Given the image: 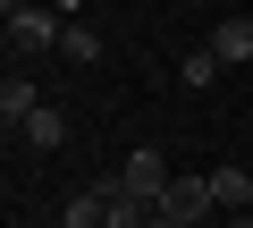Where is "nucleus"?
Listing matches in <instances>:
<instances>
[{"label": "nucleus", "instance_id": "f257e3e1", "mask_svg": "<svg viewBox=\"0 0 253 228\" xmlns=\"http://www.w3.org/2000/svg\"><path fill=\"white\" fill-rule=\"evenodd\" d=\"M0 34H9V51H59L68 17L59 9H34V0H9V9H0Z\"/></svg>", "mask_w": 253, "mask_h": 228}, {"label": "nucleus", "instance_id": "f03ea898", "mask_svg": "<svg viewBox=\"0 0 253 228\" xmlns=\"http://www.w3.org/2000/svg\"><path fill=\"white\" fill-rule=\"evenodd\" d=\"M169 186H177V178H169V161H161L152 144L118 161V194H135V203H152V211H161V203H169Z\"/></svg>", "mask_w": 253, "mask_h": 228}, {"label": "nucleus", "instance_id": "7ed1b4c3", "mask_svg": "<svg viewBox=\"0 0 253 228\" xmlns=\"http://www.w3.org/2000/svg\"><path fill=\"white\" fill-rule=\"evenodd\" d=\"M219 203H211V178H177L169 186V203H161V220H177V228H203Z\"/></svg>", "mask_w": 253, "mask_h": 228}, {"label": "nucleus", "instance_id": "20e7f679", "mask_svg": "<svg viewBox=\"0 0 253 228\" xmlns=\"http://www.w3.org/2000/svg\"><path fill=\"white\" fill-rule=\"evenodd\" d=\"M34 110H42V85L34 76H9V85H0V127H9V136L34 127Z\"/></svg>", "mask_w": 253, "mask_h": 228}, {"label": "nucleus", "instance_id": "39448f33", "mask_svg": "<svg viewBox=\"0 0 253 228\" xmlns=\"http://www.w3.org/2000/svg\"><path fill=\"white\" fill-rule=\"evenodd\" d=\"M211 59H219V68H245V59H253V17H219Z\"/></svg>", "mask_w": 253, "mask_h": 228}, {"label": "nucleus", "instance_id": "423d86ee", "mask_svg": "<svg viewBox=\"0 0 253 228\" xmlns=\"http://www.w3.org/2000/svg\"><path fill=\"white\" fill-rule=\"evenodd\" d=\"M211 203L236 220V211H253V169H211Z\"/></svg>", "mask_w": 253, "mask_h": 228}, {"label": "nucleus", "instance_id": "0eeeda50", "mask_svg": "<svg viewBox=\"0 0 253 228\" xmlns=\"http://www.w3.org/2000/svg\"><path fill=\"white\" fill-rule=\"evenodd\" d=\"M26 144H34V152H59V144H68V110H59V101H42V110H34Z\"/></svg>", "mask_w": 253, "mask_h": 228}, {"label": "nucleus", "instance_id": "6e6552de", "mask_svg": "<svg viewBox=\"0 0 253 228\" xmlns=\"http://www.w3.org/2000/svg\"><path fill=\"white\" fill-rule=\"evenodd\" d=\"M59 228H110V211H101V194L84 186V194H76V203L59 211Z\"/></svg>", "mask_w": 253, "mask_h": 228}, {"label": "nucleus", "instance_id": "1a4fd4ad", "mask_svg": "<svg viewBox=\"0 0 253 228\" xmlns=\"http://www.w3.org/2000/svg\"><path fill=\"white\" fill-rule=\"evenodd\" d=\"M59 51H68L76 68H93V59H101V34H93V26H68V34H59Z\"/></svg>", "mask_w": 253, "mask_h": 228}, {"label": "nucleus", "instance_id": "9d476101", "mask_svg": "<svg viewBox=\"0 0 253 228\" xmlns=\"http://www.w3.org/2000/svg\"><path fill=\"white\" fill-rule=\"evenodd\" d=\"M177 76H186V85H211V76H219V59H211V51H186V59H177Z\"/></svg>", "mask_w": 253, "mask_h": 228}]
</instances>
